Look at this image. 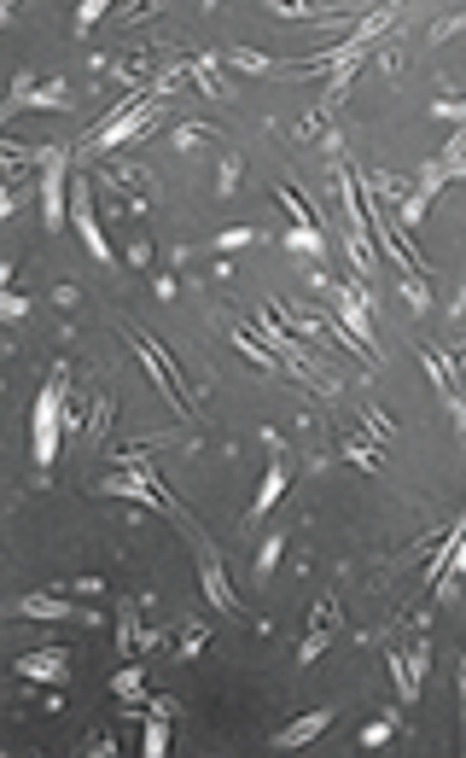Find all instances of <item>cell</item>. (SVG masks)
<instances>
[{
    "mask_svg": "<svg viewBox=\"0 0 466 758\" xmlns=\"http://www.w3.org/2000/svg\"><path fill=\"white\" fill-rule=\"evenodd\" d=\"M158 123H164V100H152V94H140V88H134V94H123V100H117V111L105 117L100 135H88V152H94V158H105V152H117L123 140L152 135Z\"/></svg>",
    "mask_w": 466,
    "mask_h": 758,
    "instance_id": "6da1fadb",
    "label": "cell"
},
{
    "mask_svg": "<svg viewBox=\"0 0 466 758\" xmlns=\"http://www.w3.org/2000/svg\"><path fill=\"white\" fill-rule=\"evenodd\" d=\"M117 461H123V473H111L100 490H111V496H140V502H146V508H158V514H181V519H187V508L175 502V490H169V484L146 467V455H140V449H123Z\"/></svg>",
    "mask_w": 466,
    "mask_h": 758,
    "instance_id": "7a4b0ae2",
    "label": "cell"
},
{
    "mask_svg": "<svg viewBox=\"0 0 466 758\" xmlns=\"http://www.w3.org/2000/svg\"><path fill=\"white\" fill-rule=\"evenodd\" d=\"M65 368H53V379L41 385V397H35V467L41 473H53V461H59V438H65Z\"/></svg>",
    "mask_w": 466,
    "mask_h": 758,
    "instance_id": "3957f363",
    "label": "cell"
},
{
    "mask_svg": "<svg viewBox=\"0 0 466 758\" xmlns=\"http://www.w3.org/2000/svg\"><path fill=\"white\" fill-rule=\"evenodd\" d=\"M129 350L134 356H140V368H146V374H152V385H158V391H164L169 403H175V414H181V420H193V397H187V385H181V379H175V368H169V356L164 350H158V339H152V333H140V327H129Z\"/></svg>",
    "mask_w": 466,
    "mask_h": 758,
    "instance_id": "277c9868",
    "label": "cell"
},
{
    "mask_svg": "<svg viewBox=\"0 0 466 758\" xmlns=\"http://www.w3.org/2000/svg\"><path fill=\"white\" fill-rule=\"evenodd\" d=\"M65 175H70V146H47L41 152V222L47 228L65 222Z\"/></svg>",
    "mask_w": 466,
    "mask_h": 758,
    "instance_id": "5b68a950",
    "label": "cell"
},
{
    "mask_svg": "<svg viewBox=\"0 0 466 758\" xmlns=\"http://www.w3.org/2000/svg\"><path fill=\"white\" fill-rule=\"evenodd\" d=\"M327 304H333L338 321H344L362 345H373V315H367V310H373V298H367V280H344V286L327 280Z\"/></svg>",
    "mask_w": 466,
    "mask_h": 758,
    "instance_id": "8992f818",
    "label": "cell"
},
{
    "mask_svg": "<svg viewBox=\"0 0 466 758\" xmlns=\"http://www.w3.org/2000/svg\"><path fill=\"white\" fill-rule=\"evenodd\" d=\"M199 589H204V601H210L216 613H239V595H233L228 572H222V560H216L210 543H199Z\"/></svg>",
    "mask_w": 466,
    "mask_h": 758,
    "instance_id": "52a82bcc",
    "label": "cell"
},
{
    "mask_svg": "<svg viewBox=\"0 0 466 758\" xmlns=\"http://www.w3.org/2000/svg\"><path fill=\"white\" fill-rule=\"evenodd\" d=\"M268 444H274V455H268L263 490H257V502H251V519H268L274 514V502L292 490V461H286V449H280V438H268Z\"/></svg>",
    "mask_w": 466,
    "mask_h": 758,
    "instance_id": "ba28073f",
    "label": "cell"
},
{
    "mask_svg": "<svg viewBox=\"0 0 466 758\" xmlns=\"http://www.w3.org/2000/svg\"><path fill=\"white\" fill-rule=\"evenodd\" d=\"M391 677H397V700L414 706L420 700V677H426V642L420 648H397L391 654Z\"/></svg>",
    "mask_w": 466,
    "mask_h": 758,
    "instance_id": "9c48e42d",
    "label": "cell"
},
{
    "mask_svg": "<svg viewBox=\"0 0 466 758\" xmlns=\"http://www.w3.org/2000/svg\"><path fill=\"white\" fill-rule=\"evenodd\" d=\"M70 222H76L82 245L94 251V263H111V245H105L100 222H94V193H88V187H76V199H70Z\"/></svg>",
    "mask_w": 466,
    "mask_h": 758,
    "instance_id": "30bf717a",
    "label": "cell"
},
{
    "mask_svg": "<svg viewBox=\"0 0 466 758\" xmlns=\"http://www.w3.org/2000/svg\"><path fill=\"white\" fill-rule=\"evenodd\" d=\"M12 613H18V619H47V624H59V619H94V613L70 607L65 595H24V601H18Z\"/></svg>",
    "mask_w": 466,
    "mask_h": 758,
    "instance_id": "8fae6325",
    "label": "cell"
},
{
    "mask_svg": "<svg viewBox=\"0 0 466 758\" xmlns=\"http://www.w3.org/2000/svg\"><path fill=\"white\" fill-rule=\"evenodd\" d=\"M327 724H333V706H321V712H309V718H298V724H286L280 735H274V747H280V753H298V747H309Z\"/></svg>",
    "mask_w": 466,
    "mask_h": 758,
    "instance_id": "7c38bea8",
    "label": "cell"
},
{
    "mask_svg": "<svg viewBox=\"0 0 466 758\" xmlns=\"http://www.w3.org/2000/svg\"><path fill=\"white\" fill-rule=\"evenodd\" d=\"M187 82H199L204 100H228V82H222V70H216V53H193V59H187Z\"/></svg>",
    "mask_w": 466,
    "mask_h": 758,
    "instance_id": "4fadbf2b",
    "label": "cell"
},
{
    "mask_svg": "<svg viewBox=\"0 0 466 758\" xmlns=\"http://www.w3.org/2000/svg\"><path fill=\"white\" fill-rule=\"evenodd\" d=\"M228 339H233L239 350H245L251 362H263L268 374H280V368H286V362H280V356H274V350H268L263 339H257V327H239V321H233V327H228Z\"/></svg>",
    "mask_w": 466,
    "mask_h": 758,
    "instance_id": "5bb4252c",
    "label": "cell"
},
{
    "mask_svg": "<svg viewBox=\"0 0 466 758\" xmlns=\"http://www.w3.org/2000/svg\"><path fill=\"white\" fill-rule=\"evenodd\" d=\"M18 671H24V677H47V683H65V677H70V665H65L59 648H47V654H24V659H18Z\"/></svg>",
    "mask_w": 466,
    "mask_h": 758,
    "instance_id": "9a60e30c",
    "label": "cell"
},
{
    "mask_svg": "<svg viewBox=\"0 0 466 758\" xmlns=\"http://www.w3.org/2000/svg\"><path fill=\"white\" fill-rule=\"evenodd\" d=\"M222 59H228V65H239V70H251V76H280V65H274V59H263L257 47H228Z\"/></svg>",
    "mask_w": 466,
    "mask_h": 758,
    "instance_id": "2e32d148",
    "label": "cell"
},
{
    "mask_svg": "<svg viewBox=\"0 0 466 758\" xmlns=\"http://www.w3.org/2000/svg\"><path fill=\"white\" fill-rule=\"evenodd\" d=\"M274 193H280V205L292 210V228H321V222H315V210L303 205V193H298V187H292V181H280Z\"/></svg>",
    "mask_w": 466,
    "mask_h": 758,
    "instance_id": "e0dca14e",
    "label": "cell"
},
{
    "mask_svg": "<svg viewBox=\"0 0 466 758\" xmlns=\"http://www.w3.org/2000/svg\"><path fill=\"white\" fill-rule=\"evenodd\" d=\"M426 210H432V193H420V187H414V193L397 205V222H402V228H420V222H426Z\"/></svg>",
    "mask_w": 466,
    "mask_h": 758,
    "instance_id": "ac0fdd59",
    "label": "cell"
},
{
    "mask_svg": "<svg viewBox=\"0 0 466 758\" xmlns=\"http://www.w3.org/2000/svg\"><path fill=\"white\" fill-rule=\"evenodd\" d=\"M327 630H333V619H315V630L303 636V648H298V665H315V659L327 654Z\"/></svg>",
    "mask_w": 466,
    "mask_h": 758,
    "instance_id": "d6986e66",
    "label": "cell"
},
{
    "mask_svg": "<svg viewBox=\"0 0 466 758\" xmlns=\"http://www.w3.org/2000/svg\"><path fill=\"white\" fill-rule=\"evenodd\" d=\"M280 240L292 245V251H303V257H321V251H327V234H321V228H292V234H280Z\"/></svg>",
    "mask_w": 466,
    "mask_h": 758,
    "instance_id": "ffe728a7",
    "label": "cell"
},
{
    "mask_svg": "<svg viewBox=\"0 0 466 758\" xmlns=\"http://www.w3.org/2000/svg\"><path fill=\"white\" fill-rule=\"evenodd\" d=\"M111 689H117V700H140V694H146V671H140V665H123V671L111 677Z\"/></svg>",
    "mask_w": 466,
    "mask_h": 758,
    "instance_id": "44dd1931",
    "label": "cell"
},
{
    "mask_svg": "<svg viewBox=\"0 0 466 758\" xmlns=\"http://www.w3.org/2000/svg\"><path fill=\"white\" fill-rule=\"evenodd\" d=\"M111 409H117V403H111V391H100V397H94V409H88V426H82V432H88L94 444H100V438H105V426H111Z\"/></svg>",
    "mask_w": 466,
    "mask_h": 758,
    "instance_id": "7402d4cb",
    "label": "cell"
},
{
    "mask_svg": "<svg viewBox=\"0 0 466 758\" xmlns=\"http://www.w3.org/2000/svg\"><path fill=\"white\" fill-rule=\"evenodd\" d=\"M140 747H146V758H164L169 753V718H152V724L140 729Z\"/></svg>",
    "mask_w": 466,
    "mask_h": 758,
    "instance_id": "603a6c76",
    "label": "cell"
},
{
    "mask_svg": "<svg viewBox=\"0 0 466 758\" xmlns=\"http://www.w3.org/2000/svg\"><path fill=\"white\" fill-rule=\"evenodd\" d=\"M344 455H350L362 473H373V467H379V444H367V438H344Z\"/></svg>",
    "mask_w": 466,
    "mask_h": 758,
    "instance_id": "cb8c5ba5",
    "label": "cell"
},
{
    "mask_svg": "<svg viewBox=\"0 0 466 758\" xmlns=\"http://www.w3.org/2000/svg\"><path fill=\"white\" fill-rule=\"evenodd\" d=\"M199 140H222V129H204V123H175V146H199Z\"/></svg>",
    "mask_w": 466,
    "mask_h": 758,
    "instance_id": "d4e9b609",
    "label": "cell"
},
{
    "mask_svg": "<svg viewBox=\"0 0 466 758\" xmlns=\"http://www.w3.org/2000/svg\"><path fill=\"white\" fill-rule=\"evenodd\" d=\"M257 240H263L257 228H222L210 245H216V251H239V245H257Z\"/></svg>",
    "mask_w": 466,
    "mask_h": 758,
    "instance_id": "484cf974",
    "label": "cell"
},
{
    "mask_svg": "<svg viewBox=\"0 0 466 758\" xmlns=\"http://www.w3.org/2000/svg\"><path fill=\"white\" fill-rule=\"evenodd\" d=\"M280 549H286V537H268L263 554H257V578H274V566H280Z\"/></svg>",
    "mask_w": 466,
    "mask_h": 758,
    "instance_id": "4316f807",
    "label": "cell"
},
{
    "mask_svg": "<svg viewBox=\"0 0 466 758\" xmlns=\"http://www.w3.org/2000/svg\"><path fill=\"white\" fill-rule=\"evenodd\" d=\"M175 648H181V659H193L204 648V624H193V630H181V636H175Z\"/></svg>",
    "mask_w": 466,
    "mask_h": 758,
    "instance_id": "83f0119b",
    "label": "cell"
},
{
    "mask_svg": "<svg viewBox=\"0 0 466 758\" xmlns=\"http://www.w3.org/2000/svg\"><path fill=\"white\" fill-rule=\"evenodd\" d=\"M233 181H239V158H222V170H216V187L233 193Z\"/></svg>",
    "mask_w": 466,
    "mask_h": 758,
    "instance_id": "f1b7e54d",
    "label": "cell"
},
{
    "mask_svg": "<svg viewBox=\"0 0 466 758\" xmlns=\"http://www.w3.org/2000/svg\"><path fill=\"white\" fill-rule=\"evenodd\" d=\"M100 12H105L100 0H88V6H82V18H76V30H94V24H100Z\"/></svg>",
    "mask_w": 466,
    "mask_h": 758,
    "instance_id": "f546056e",
    "label": "cell"
},
{
    "mask_svg": "<svg viewBox=\"0 0 466 758\" xmlns=\"http://www.w3.org/2000/svg\"><path fill=\"white\" fill-rule=\"evenodd\" d=\"M385 735H391V724H367V729H362V747H379Z\"/></svg>",
    "mask_w": 466,
    "mask_h": 758,
    "instance_id": "4dcf8cb0",
    "label": "cell"
},
{
    "mask_svg": "<svg viewBox=\"0 0 466 758\" xmlns=\"http://www.w3.org/2000/svg\"><path fill=\"white\" fill-rule=\"evenodd\" d=\"M129 263H134V269H140V263H152V245L134 240V245H129Z\"/></svg>",
    "mask_w": 466,
    "mask_h": 758,
    "instance_id": "1f68e13d",
    "label": "cell"
},
{
    "mask_svg": "<svg viewBox=\"0 0 466 758\" xmlns=\"http://www.w3.org/2000/svg\"><path fill=\"white\" fill-rule=\"evenodd\" d=\"M461 729H466V659H461Z\"/></svg>",
    "mask_w": 466,
    "mask_h": 758,
    "instance_id": "d6a6232c",
    "label": "cell"
}]
</instances>
